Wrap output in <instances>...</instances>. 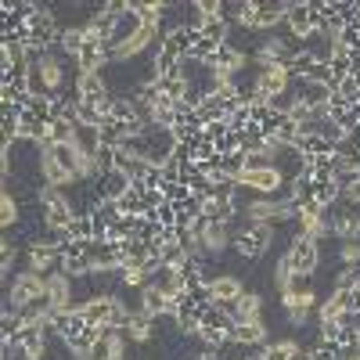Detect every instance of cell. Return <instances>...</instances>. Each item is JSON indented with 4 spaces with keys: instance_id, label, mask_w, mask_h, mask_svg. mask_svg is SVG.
<instances>
[{
    "instance_id": "cell-1",
    "label": "cell",
    "mask_w": 360,
    "mask_h": 360,
    "mask_svg": "<svg viewBox=\"0 0 360 360\" xmlns=\"http://www.w3.org/2000/svg\"><path fill=\"white\" fill-rule=\"evenodd\" d=\"M234 227V252L242 256V259H259L266 249H270V242H274V231H270V224H252V220H245L242 227L238 224H231Z\"/></svg>"
},
{
    "instance_id": "cell-2",
    "label": "cell",
    "mask_w": 360,
    "mask_h": 360,
    "mask_svg": "<svg viewBox=\"0 0 360 360\" xmlns=\"http://www.w3.org/2000/svg\"><path fill=\"white\" fill-rule=\"evenodd\" d=\"M83 317L90 324H101V328H127L130 310L123 303V295H94L90 303L83 307Z\"/></svg>"
},
{
    "instance_id": "cell-3",
    "label": "cell",
    "mask_w": 360,
    "mask_h": 360,
    "mask_svg": "<svg viewBox=\"0 0 360 360\" xmlns=\"http://www.w3.org/2000/svg\"><path fill=\"white\" fill-rule=\"evenodd\" d=\"M40 213L47 220V231H69L72 220L79 217L76 209H72V202L58 188H40Z\"/></svg>"
},
{
    "instance_id": "cell-4",
    "label": "cell",
    "mask_w": 360,
    "mask_h": 360,
    "mask_svg": "<svg viewBox=\"0 0 360 360\" xmlns=\"http://www.w3.org/2000/svg\"><path fill=\"white\" fill-rule=\"evenodd\" d=\"M47 292V278L37 274V270H25V274H18L4 295V314H18L25 303H33V299H40Z\"/></svg>"
},
{
    "instance_id": "cell-5",
    "label": "cell",
    "mask_w": 360,
    "mask_h": 360,
    "mask_svg": "<svg viewBox=\"0 0 360 360\" xmlns=\"http://www.w3.org/2000/svg\"><path fill=\"white\" fill-rule=\"evenodd\" d=\"M58 33H62V29H58V22H54V11L51 8H44V4H37V11L29 15V22H25V29L18 33V40L22 44H54L58 40Z\"/></svg>"
},
{
    "instance_id": "cell-6",
    "label": "cell",
    "mask_w": 360,
    "mask_h": 360,
    "mask_svg": "<svg viewBox=\"0 0 360 360\" xmlns=\"http://www.w3.org/2000/svg\"><path fill=\"white\" fill-rule=\"evenodd\" d=\"M288 259H292V270L299 278H310L314 270L321 266V245L314 238H303V234H292V245H288Z\"/></svg>"
},
{
    "instance_id": "cell-7",
    "label": "cell",
    "mask_w": 360,
    "mask_h": 360,
    "mask_svg": "<svg viewBox=\"0 0 360 360\" xmlns=\"http://www.w3.org/2000/svg\"><path fill=\"white\" fill-rule=\"evenodd\" d=\"M285 25L295 40H307L317 33V15H314V0H288Z\"/></svg>"
},
{
    "instance_id": "cell-8",
    "label": "cell",
    "mask_w": 360,
    "mask_h": 360,
    "mask_svg": "<svg viewBox=\"0 0 360 360\" xmlns=\"http://www.w3.org/2000/svg\"><path fill=\"white\" fill-rule=\"evenodd\" d=\"M288 83H292V76H288V69H285V65H270V69H259V72H256V79H252L256 101H270V98L285 94V90H288Z\"/></svg>"
},
{
    "instance_id": "cell-9",
    "label": "cell",
    "mask_w": 360,
    "mask_h": 360,
    "mask_svg": "<svg viewBox=\"0 0 360 360\" xmlns=\"http://www.w3.org/2000/svg\"><path fill=\"white\" fill-rule=\"evenodd\" d=\"M324 217L328 224H332V234L342 238V242H360V213H356V205H342V209H324Z\"/></svg>"
},
{
    "instance_id": "cell-10",
    "label": "cell",
    "mask_w": 360,
    "mask_h": 360,
    "mask_svg": "<svg viewBox=\"0 0 360 360\" xmlns=\"http://www.w3.org/2000/svg\"><path fill=\"white\" fill-rule=\"evenodd\" d=\"M108 62H112V58H108V44L86 33V44H83V51L76 54V69H79V76L101 72V69H105Z\"/></svg>"
},
{
    "instance_id": "cell-11",
    "label": "cell",
    "mask_w": 360,
    "mask_h": 360,
    "mask_svg": "<svg viewBox=\"0 0 360 360\" xmlns=\"http://www.w3.org/2000/svg\"><path fill=\"white\" fill-rule=\"evenodd\" d=\"M141 310L152 314V317H166L173 314V303H169V288H162L159 281H148L141 288Z\"/></svg>"
},
{
    "instance_id": "cell-12",
    "label": "cell",
    "mask_w": 360,
    "mask_h": 360,
    "mask_svg": "<svg viewBox=\"0 0 360 360\" xmlns=\"http://www.w3.org/2000/svg\"><path fill=\"white\" fill-rule=\"evenodd\" d=\"M76 94H79V101L101 108V105L112 98V90H108V83H105L101 72H90V76H79V79H76Z\"/></svg>"
},
{
    "instance_id": "cell-13",
    "label": "cell",
    "mask_w": 360,
    "mask_h": 360,
    "mask_svg": "<svg viewBox=\"0 0 360 360\" xmlns=\"http://www.w3.org/2000/svg\"><path fill=\"white\" fill-rule=\"evenodd\" d=\"M335 90L328 83H317V79H295V101H303L310 108H324L328 101H332Z\"/></svg>"
},
{
    "instance_id": "cell-14",
    "label": "cell",
    "mask_w": 360,
    "mask_h": 360,
    "mask_svg": "<svg viewBox=\"0 0 360 360\" xmlns=\"http://www.w3.org/2000/svg\"><path fill=\"white\" fill-rule=\"evenodd\" d=\"M245 295V285L242 281H238L234 274H224V278H217V285H213V303L220 307V310H234V303H238V299H242Z\"/></svg>"
},
{
    "instance_id": "cell-15",
    "label": "cell",
    "mask_w": 360,
    "mask_h": 360,
    "mask_svg": "<svg viewBox=\"0 0 360 360\" xmlns=\"http://www.w3.org/2000/svg\"><path fill=\"white\" fill-rule=\"evenodd\" d=\"M51 266H62V252H58L54 242H37V245H29V270H37V274L47 278Z\"/></svg>"
},
{
    "instance_id": "cell-16",
    "label": "cell",
    "mask_w": 360,
    "mask_h": 360,
    "mask_svg": "<svg viewBox=\"0 0 360 360\" xmlns=\"http://www.w3.org/2000/svg\"><path fill=\"white\" fill-rule=\"evenodd\" d=\"M98 184V191H101V198H108V202H119L127 191H130V176L123 173V169H112V173H105V176H98L94 180Z\"/></svg>"
},
{
    "instance_id": "cell-17",
    "label": "cell",
    "mask_w": 360,
    "mask_h": 360,
    "mask_svg": "<svg viewBox=\"0 0 360 360\" xmlns=\"http://www.w3.org/2000/svg\"><path fill=\"white\" fill-rule=\"evenodd\" d=\"M238 217V202H224V198H205L202 202V220L205 224H234Z\"/></svg>"
},
{
    "instance_id": "cell-18",
    "label": "cell",
    "mask_w": 360,
    "mask_h": 360,
    "mask_svg": "<svg viewBox=\"0 0 360 360\" xmlns=\"http://www.w3.org/2000/svg\"><path fill=\"white\" fill-rule=\"evenodd\" d=\"M263 339H266L263 321H234L231 328V342L238 346H263Z\"/></svg>"
},
{
    "instance_id": "cell-19",
    "label": "cell",
    "mask_w": 360,
    "mask_h": 360,
    "mask_svg": "<svg viewBox=\"0 0 360 360\" xmlns=\"http://www.w3.org/2000/svg\"><path fill=\"white\" fill-rule=\"evenodd\" d=\"M155 321H159V317L144 314V310H134V314H130V321H127L130 339H134V342H148V339L155 335Z\"/></svg>"
},
{
    "instance_id": "cell-20",
    "label": "cell",
    "mask_w": 360,
    "mask_h": 360,
    "mask_svg": "<svg viewBox=\"0 0 360 360\" xmlns=\"http://www.w3.org/2000/svg\"><path fill=\"white\" fill-rule=\"evenodd\" d=\"M342 79H349V51L335 47L332 54H328V86H339Z\"/></svg>"
},
{
    "instance_id": "cell-21",
    "label": "cell",
    "mask_w": 360,
    "mask_h": 360,
    "mask_svg": "<svg viewBox=\"0 0 360 360\" xmlns=\"http://www.w3.org/2000/svg\"><path fill=\"white\" fill-rule=\"evenodd\" d=\"M22 205H18V198H15V191L11 188H4V195H0V227L4 231H11V227H18L22 224Z\"/></svg>"
},
{
    "instance_id": "cell-22",
    "label": "cell",
    "mask_w": 360,
    "mask_h": 360,
    "mask_svg": "<svg viewBox=\"0 0 360 360\" xmlns=\"http://www.w3.org/2000/svg\"><path fill=\"white\" fill-rule=\"evenodd\" d=\"M198 37L220 47V44H227V40H231V22H227V18H202Z\"/></svg>"
},
{
    "instance_id": "cell-23",
    "label": "cell",
    "mask_w": 360,
    "mask_h": 360,
    "mask_svg": "<svg viewBox=\"0 0 360 360\" xmlns=\"http://www.w3.org/2000/svg\"><path fill=\"white\" fill-rule=\"evenodd\" d=\"M285 11H288V4H256V25L252 29H278L281 22H285Z\"/></svg>"
},
{
    "instance_id": "cell-24",
    "label": "cell",
    "mask_w": 360,
    "mask_h": 360,
    "mask_svg": "<svg viewBox=\"0 0 360 360\" xmlns=\"http://www.w3.org/2000/svg\"><path fill=\"white\" fill-rule=\"evenodd\" d=\"M259 314H263V299H259L256 292H245V295L234 303V310H231L234 321H259Z\"/></svg>"
},
{
    "instance_id": "cell-25",
    "label": "cell",
    "mask_w": 360,
    "mask_h": 360,
    "mask_svg": "<svg viewBox=\"0 0 360 360\" xmlns=\"http://www.w3.org/2000/svg\"><path fill=\"white\" fill-rule=\"evenodd\" d=\"M83 44H86V25H83V29L72 25V29H62V33H58V47H62L72 62H76V54L83 51Z\"/></svg>"
},
{
    "instance_id": "cell-26",
    "label": "cell",
    "mask_w": 360,
    "mask_h": 360,
    "mask_svg": "<svg viewBox=\"0 0 360 360\" xmlns=\"http://www.w3.org/2000/svg\"><path fill=\"white\" fill-rule=\"evenodd\" d=\"M299 353H303V346H299L295 339H281L274 346H263V356L266 360H295Z\"/></svg>"
},
{
    "instance_id": "cell-27",
    "label": "cell",
    "mask_w": 360,
    "mask_h": 360,
    "mask_svg": "<svg viewBox=\"0 0 360 360\" xmlns=\"http://www.w3.org/2000/svg\"><path fill=\"white\" fill-rule=\"evenodd\" d=\"M22 332H25V321L18 314H4V317H0V342H15Z\"/></svg>"
},
{
    "instance_id": "cell-28",
    "label": "cell",
    "mask_w": 360,
    "mask_h": 360,
    "mask_svg": "<svg viewBox=\"0 0 360 360\" xmlns=\"http://www.w3.org/2000/svg\"><path fill=\"white\" fill-rule=\"evenodd\" d=\"M245 162H249V155H245V152H231V155H220V169H224L231 180H238V176H242Z\"/></svg>"
},
{
    "instance_id": "cell-29",
    "label": "cell",
    "mask_w": 360,
    "mask_h": 360,
    "mask_svg": "<svg viewBox=\"0 0 360 360\" xmlns=\"http://www.w3.org/2000/svg\"><path fill=\"white\" fill-rule=\"evenodd\" d=\"M69 238H72V242H94V224H90V217H86V213H79V217L72 220Z\"/></svg>"
},
{
    "instance_id": "cell-30",
    "label": "cell",
    "mask_w": 360,
    "mask_h": 360,
    "mask_svg": "<svg viewBox=\"0 0 360 360\" xmlns=\"http://www.w3.org/2000/svg\"><path fill=\"white\" fill-rule=\"evenodd\" d=\"M231 11H234V22L242 25V29H252L256 25V4H252V0H242V4H234Z\"/></svg>"
},
{
    "instance_id": "cell-31",
    "label": "cell",
    "mask_w": 360,
    "mask_h": 360,
    "mask_svg": "<svg viewBox=\"0 0 360 360\" xmlns=\"http://www.w3.org/2000/svg\"><path fill=\"white\" fill-rule=\"evenodd\" d=\"M317 317H321V324H335V321L342 317V307L335 303V299H332V295H328V299H324V303H321V310H317Z\"/></svg>"
},
{
    "instance_id": "cell-32",
    "label": "cell",
    "mask_w": 360,
    "mask_h": 360,
    "mask_svg": "<svg viewBox=\"0 0 360 360\" xmlns=\"http://www.w3.org/2000/svg\"><path fill=\"white\" fill-rule=\"evenodd\" d=\"M159 259H162V266H180V263L188 259V252L180 249V245H162L159 249Z\"/></svg>"
},
{
    "instance_id": "cell-33",
    "label": "cell",
    "mask_w": 360,
    "mask_h": 360,
    "mask_svg": "<svg viewBox=\"0 0 360 360\" xmlns=\"http://www.w3.org/2000/svg\"><path fill=\"white\" fill-rule=\"evenodd\" d=\"M310 360H342V356H339V346H328L317 339V346L310 349Z\"/></svg>"
},
{
    "instance_id": "cell-34",
    "label": "cell",
    "mask_w": 360,
    "mask_h": 360,
    "mask_svg": "<svg viewBox=\"0 0 360 360\" xmlns=\"http://www.w3.org/2000/svg\"><path fill=\"white\" fill-rule=\"evenodd\" d=\"M342 263L346 266H360V242H346L342 245Z\"/></svg>"
},
{
    "instance_id": "cell-35",
    "label": "cell",
    "mask_w": 360,
    "mask_h": 360,
    "mask_svg": "<svg viewBox=\"0 0 360 360\" xmlns=\"http://www.w3.org/2000/svg\"><path fill=\"white\" fill-rule=\"evenodd\" d=\"M288 321H292L295 328H303V324L310 321V310H307V307H288Z\"/></svg>"
},
{
    "instance_id": "cell-36",
    "label": "cell",
    "mask_w": 360,
    "mask_h": 360,
    "mask_svg": "<svg viewBox=\"0 0 360 360\" xmlns=\"http://www.w3.org/2000/svg\"><path fill=\"white\" fill-rule=\"evenodd\" d=\"M295 360H310V353H299V356H295Z\"/></svg>"
},
{
    "instance_id": "cell-37",
    "label": "cell",
    "mask_w": 360,
    "mask_h": 360,
    "mask_svg": "<svg viewBox=\"0 0 360 360\" xmlns=\"http://www.w3.org/2000/svg\"><path fill=\"white\" fill-rule=\"evenodd\" d=\"M353 79H356V83H360V76H353Z\"/></svg>"
}]
</instances>
